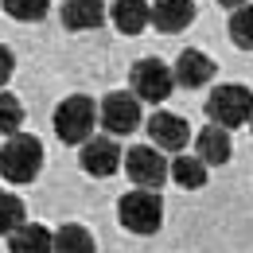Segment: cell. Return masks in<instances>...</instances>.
I'll use <instances>...</instances> for the list:
<instances>
[{"label": "cell", "mask_w": 253, "mask_h": 253, "mask_svg": "<svg viewBox=\"0 0 253 253\" xmlns=\"http://www.w3.org/2000/svg\"><path fill=\"white\" fill-rule=\"evenodd\" d=\"M43 171V140L32 132H12L0 144V175L8 183H32Z\"/></svg>", "instance_id": "1"}, {"label": "cell", "mask_w": 253, "mask_h": 253, "mask_svg": "<svg viewBox=\"0 0 253 253\" xmlns=\"http://www.w3.org/2000/svg\"><path fill=\"white\" fill-rule=\"evenodd\" d=\"M117 218L128 234H156L164 226V199L160 191H148V187H132L128 195H121L117 203Z\"/></svg>", "instance_id": "2"}, {"label": "cell", "mask_w": 253, "mask_h": 253, "mask_svg": "<svg viewBox=\"0 0 253 253\" xmlns=\"http://www.w3.org/2000/svg\"><path fill=\"white\" fill-rule=\"evenodd\" d=\"M97 128V105L86 94H70L66 101L55 105V132L63 144H86Z\"/></svg>", "instance_id": "3"}, {"label": "cell", "mask_w": 253, "mask_h": 253, "mask_svg": "<svg viewBox=\"0 0 253 253\" xmlns=\"http://www.w3.org/2000/svg\"><path fill=\"white\" fill-rule=\"evenodd\" d=\"M250 113H253V90L250 86L226 82V86H214V94L207 97V117H211V125H222V128L250 125Z\"/></svg>", "instance_id": "4"}, {"label": "cell", "mask_w": 253, "mask_h": 253, "mask_svg": "<svg viewBox=\"0 0 253 253\" xmlns=\"http://www.w3.org/2000/svg\"><path fill=\"white\" fill-rule=\"evenodd\" d=\"M175 90V78H171V66L160 63V59H140V63H132V74H128V94L136 97L140 105L148 101V105H160V101H168Z\"/></svg>", "instance_id": "5"}, {"label": "cell", "mask_w": 253, "mask_h": 253, "mask_svg": "<svg viewBox=\"0 0 253 253\" xmlns=\"http://www.w3.org/2000/svg\"><path fill=\"white\" fill-rule=\"evenodd\" d=\"M97 125L105 128L109 136H128V132H136L140 128V101L128 94H105V101L97 105Z\"/></svg>", "instance_id": "6"}, {"label": "cell", "mask_w": 253, "mask_h": 253, "mask_svg": "<svg viewBox=\"0 0 253 253\" xmlns=\"http://www.w3.org/2000/svg\"><path fill=\"white\" fill-rule=\"evenodd\" d=\"M125 171H128V179H132L136 187L156 191V187H164V179H168V156L160 152L156 144H136V148L125 152Z\"/></svg>", "instance_id": "7"}, {"label": "cell", "mask_w": 253, "mask_h": 253, "mask_svg": "<svg viewBox=\"0 0 253 253\" xmlns=\"http://www.w3.org/2000/svg\"><path fill=\"white\" fill-rule=\"evenodd\" d=\"M82 148V171L86 175H94V179H105V175H113L117 168H121V148H117V140L113 136H90L86 144H78Z\"/></svg>", "instance_id": "8"}, {"label": "cell", "mask_w": 253, "mask_h": 253, "mask_svg": "<svg viewBox=\"0 0 253 253\" xmlns=\"http://www.w3.org/2000/svg\"><path fill=\"white\" fill-rule=\"evenodd\" d=\"M148 144H156L160 152H183L191 140V128L179 113H168V109H156L152 121H148Z\"/></svg>", "instance_id": "9"}, {"label": "cell", "mask_w": 253, "mask_h": 253, "mask_svg": "<svg viewBox=\"0 0 253 253\" xmlns=\"http://www.w3.org/2000/svg\"><path fill=\"white\" fill-rule=\"evenodd\" d=\"M171 78H175V86H183V90H199V86H207L211 78H214V59L211 55H203L199 47H187L175 66H171Z\"/></svg>", "instance_id": "10"}, {"label": "cell", "mask_w": 253, "mask_h": 253, "mask_svg": "<svg viewBox=\"0 0 253 253\" xmlns=\"http://www.w3.org/2000/svg\"><path fill=\"white\" fill-rule=\"evenodd\" d=\"M191 20H195V0H152L148 8V24L164 35L183 32Z\"/></svg>", "instance_id": "11"}, {"label": "cell", "mask_w": 253, "mask_h": 253, "mask_svg": "<svg viewBox=\"0 0 253 253\" xmlns=\"http://www.w3.org/2000/svg\"><path fill=\"white\" fill-rule=\"evenodd\" d=\"M230 152H234V144H230V128L207 125L199 136H195V156L203 160L207 168H211V164H214V168H222V164L230 160Z\"/></svg>", "instance_id": "12"}, {"label": "cell", "mask_w": 253, "mask_h": 253, "mask_svg": "<svg viewBox=\"0 0 253 253\" xmlns=\"http://www.w3.org/2000/svg\"><path fill=\"white\" fill-rule=\"evenodd\" d=\"M63 24L70 32H94L105 24V0H63Z\"/></svg>", "instance_id": "13"}, {"label": "cell", "mask_w": 253, "mask_h": 253, "mask_svg": "<svg viewBox=\"0 0 253 253\" xmlns=\"http://www.w3.org/2000/svg\"><path fill=\"white\" fill-rule=\"evenodd\" d=\"M8 253H55V238H51L47 226L24 222L8 234Z\"/></svg>", "instance_id": "14"}, {"label": "cell", "mask_w": 253, "mask_h": 253, "mask_svg": "<svg viewBox=\"0 0 253 253\" xmlns=\"http://www.w3.org/2000/svg\"><path fill=\"white\" fill-rule=\"evenodd\" d=\"M109 20H113V28L121 35H140L148 28V4L144 0H113Z\"/></svg>", "instance_id": "15"}, {"label": "cell", "mask_w": 253, "mask_h": 253, "mask_svg": "<svg viewBox=\"0 0 253 253\" xmlns=\"http://www.w3.org/2000/svg\"><path fill=\"white\" fill-rule=\"evenodd\" d=\"M55 238V253H94V234L78 222H66L59 230H51Z\"/></svg>", "instance_id": "16"}, {"label": "cell", "mask_w": 253, "mask_h": 253, "mask_svg": "<svg viewBox=\"0 0 253 253\" xmlns=\"http://www.w3.org/2000/svg\"><path fill=\"white\" fill-rule=\"evenodd\" d=\"M168 175H171L179 187H187V191L207 187V164H203L199 156H175L171 164H168Z\"/></svg>", "instance_id": "17"}, {"label": "cell", "mask_w": 253, "mask_h": 253, "mask_svg": "<svg viewBox=\"0 0 253 253\" xmlns=\"http://www.w3.org/2000/svg\"><path fill=\"white\" fill-rule=\"evenodd\" d=\"M230 39H234V47L253 51V4L230 8Z\"/></svg>", "instance_id": "18"}, {"label": "cell", "mask_w": 253, "mask_h": 253, "mask_svg": "<svg viewBox=\"0 0 253 253\" xmlns=\"http://www.w3.org/2000/svg\"><path fill=\"white\" fill-rule=\"evenodd\" d=\"M28 222V211H24V199L12 195V191H0V238H8L16 226Z\"/></svg>", "instance_id": "19"}, {"label": "cell", "mask_w": 253, "mask_h": 253, "mask_svg": "<svg viewBox=\"0 0 253 253\" xmlns=\"http://www.w3.org/2000/svg\"><path fill=\"white\" fill-rule=\"evenodd\" d=\"M4 4V12L12 16V20H20V24H39V20H47V12H51V0H0Z\"/></svg>", "instance_id": "20"}, {"label": "cell", "mask_w": 253, "mask_h": 253, "mask_svg": "<svg viewBox=\"0 0 253 253\" xmlns=\"http://www.w3.org/2000/svg\"><path fill=\"white\" fill-rule=\"evenodd\" d=\"M24 125V105L12 94H0V136H12Z\"/></svg>", "instance_id": "21"}, {"label": "cell", "mask_w": 253, "mask_h": 253, "mask_svg": "<svg viewBox=\"0 0 253 253\" xmlns=\"http://www.w3.org/2000/svg\"><path fill=\"white\" fill-rule=\"evenodd\" d=\"M12 70H16V55H12V47L0 43V86L12 78Z\"/></svg>", "instance_id": "22"}, {"label": "cell", "mask_w": 253, "mask_h": 253, "mask_svg": "<svg viewBox=\"0 0 253 253\" xmlns=\"http://www.w3.org/2000/svg\"><path fill=\"white\" fill-rule=\"evenodd\" d=\"M222 8H242V4H250V0H218Z\"/></svg>", "instance_id": "23"}, {"label": "cell", "mask_w": 253, "mask_h": 253, "mask_svg": "<svg viewBox=\"0 0 253 253\" xmlns=\"http://www.w3.org/2000/svg\"><path fill=\"white\" fill-rule=\"evenodd\" d=\"M250 128H253V113H250Z\"/></svg>", "instance_id": "24"}]
</instances>
